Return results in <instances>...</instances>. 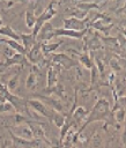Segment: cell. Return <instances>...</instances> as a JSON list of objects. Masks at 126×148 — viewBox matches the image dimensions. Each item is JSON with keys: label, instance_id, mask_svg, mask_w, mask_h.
Here are the masks:
<instances>
[{"label": "cell", "instance_id": "cell-8", "mask_svg": "<svg viewBox=\"0 0 126 148\" xmlns=\"http://www.w3.org/2000/svg\"><path fill=\"white\" fill-rule=\"evenodd\" d=\"M30 130H31V133H32V138L34 139H38V140H43L44 142L49 143V141L46 140V136H45V130L43 128L42 124L38 123V121H31V120H28L25 123ZM50 145V143H49Z\"/></svg>", "mask_w": 126, "mask_h": 148}, {"label": "cell", "instance_id": "cell-23", "mask_svg": "<svg viewBox=\"0 0 126 148\" xmlns=\"http://www.w3.org/2000/svg\"><path fill=\"white\" fill-rule=\"evenodd\" d=\"M40 44H42V52L44 56H46V54H52L62 44V40L57 43H40Z\"/></svg>", "mask_w": 126, "mask_h": 148}, {"label": "cell", "instance_id": "cell-15", "mask_svg": "<svg viewBox=\"0 0 126 148\" xmlns=\"http://www.w3.org/2000/svg\"><path fill=\"white\" fill-rule=\"evenodd\" d=\"M0 42H1V43H5L7 46H9L10 49H13L16 53H20V54H23V56L27 54V52H25L23 45L20 44L18 42H16V40H13V39H9V38H2V37H0Z\"/></svg>", "mask_w": 126, "mask_h": 148}, {"label": "cell", "instance_id": "cell-17", "mask_svg": "<svg viewBox=\"0 0 126 148\" xmlns=\"http://www.w3.org/2000/svg\"><path fill=\"white\" fill-rule=\"evenodd\" d=\"M20 38L22 40V45L25 50V52H29L31 47L36 44V38L32 36V34H20Z\"/></svg>", "mask_w": 126, "mask_h": 148}, {"label": "cell", "instance_id": "cell-25", "mask_svg": "<svg viewBox=\"0 0 126 148\" xmlns=\"http://www.w3.org/2000/svg\"><path fill=\"white\" fill-rule=\"evenodd\" d=\"M18 79H20V74H15L14 76H12V77L7 81L6 88H7V90H8L9 92L13 94V91L17 88V86H18Z\"/></svg>", "mask_w": 126, "mask_h": 148}, {"label": "cell", "instance_id": "cell-28", "mask_svg": "<svg viewBox=\"0 0 126 148\" xmlns=\"http://www.w3.org/2000/svg\"><path fill=\"white\" fill-rule=\"evenodd\" d=\"M1 53H3V56L6 57V59H9V58H12L16 52H15L13 49H10L9 46H5V49H3V51H2Z\"/></svg>", "mask_w": 126, "mask_h": 148}, {"label": "cell", "instance_id": "cell-19", "mask_svg": "<svg viewBox=\"0 0 126 148\" xmlns=\"http://www.w3.org/2000/svg\"><path fill=\"white\" fill-rule=\"evenodd\" d=\"M77 56H79V61H80V64L83 65L86 68L90 69L91 66L94 65V62H92V60H91V58H90V56H89V51L83 46V53H77Z\"/></svg>", "mask_w": 126, "mask_h": 148}, {"label": "cell", "instance_id": "cell-20", "mask_svg": "<svg viewBox=\"0 0 126 148\" xmlns=\"http://www.w3.org/2000/svg\"><path fill=\"white\" fill-rule=\"evenodd\" d=\"M36 72H38V68H37V66H34V69H31L30 73L28 74V76H27L25 87L28 89H34L36 83H37V74H36Z\"/></svg>", "mask_w": 126, "mask_h": 148}, {"label": "cell", "instance_id": "cell-18", "mask_svg": "<svg viewBox=\"0 0 126 148\" xmlns=\"http://www.w3.org/2000/svg\"><path fill=\"white\" fill-rule=\"evenodd\" d=\"M46 83H47V89L50 88H53L54 86H57L58 83V72L57 69L52 66V67H49L47 69V77H46Z\"/></svg>", "mask_w": 126, "mask_h": 148}, {"label": "cell", "instance_id": "cell-22", "mask_svg": "<svg viewBox=\"0 0 126 148\" xmlns=\"http://www.w3.org/2000/svg\"><path fill=\"white\" fill-rule=\"evenodd\" d=\"M87 114H88V111H87L86 108H83V106H77V108L75 109V111H73V112L71 113V118H72L73 123H74V121H81V120H83V119L86 118Z\"/></svg>", "mask_w": 126, "mask_h": 148}, {"label": "cell", "instance_id": "cell-21", "mask_svg": "<svg viewBox=\"0 0 126 148\" xmlns=\"http://www.w3.org/2000/svg\"><path fill=\"white\" fill-rule=\"evenodd\" d=\"M103 3L104 2H84V1H82V2H77L75 5L76 6L75 8L88 13V10H90V9H98Z\"/></svg>", "mask_w": 126, "mask_h": 148}, {"label": "cell", "instance_id": "cell-7", "mask_svg": "<svg viewBox=\"0 0 126 148\" xmlns=\"http://www.w3.org/2000/svg\"><path fill=\"white\" fill-rule=\"evenodd\" d=\"M54 27L51 24V22H46L43 24L40 30L38 31L36 36V42L38 43H46L47 40L52 39L54 37Z\"/></svg>", "mask_w": 126, "mask_h": 148}, {"label": "cell", "instance_id": "cell-30", "mask_svg": "<svg viewBox=\"0 0 126 148\" xmlns=\"http://www.w3.org/2000/svg\"><path fill=\"white\" fill-rule=\"evenodd\" d=\"M0 54H1V50H0Z\"/></svg>", "mask_w": 126, "mask_h": 148}, {"label": "cell", "instance_id": "cell-11", "mask_svg": "<svg viewBox=\"0 0 126 148\" xmlns=\"http://www.w3.org/2000/svg\"><path fill=\"white\" fill-rule=\"evenodd\" d=\"M2 66V68H6V67H9V66H13V65H20L21 67H23L24 65H30L25 58V56L23 54H20V53H15L12 58L9 59H6V61H3V64H0Z\"/></svg>", "mask_w": 126, "mask_h": 148}, {"label": "cell", "instance_id": "cell-29", "mask_svg": "<svg viewBox=\"0 0 126 148\" xmlns=\"http://www.w3.org/2000/svg\"><path fill=\"white\" fill-rule=\"evenodd\" d=\"M110 66H111V68L113 69V71H120L121 69V66H120V64H119V61H118V59H116V58H112L111 60H110Z\"/></svg>", "mask_w": 126, "mask_h": 148}, {"label": "cell", "instance_id": "cell-1", "mask_svg": "<svg viewBox=\"0 0 126 148\" xmlns=\"http://www.w3.org/2000/svg\"><path fill=\"white\" fill-rule=\"evenodd\" d=\"M96 120H102V121H110V120H113V113L111 112L110 110V103L108 99L105 98H99L97 99V102L95 103V105L92 106L89 116L86 118V121L84 124L82 125L81 130L79 131V134L89 125L91 124L92 121H96Z\"/></svg>", "mask_w": 126, "mask_h": 148}, {"label": "cell", "instance_id": "cell-27", "mask_svg": "<svg viewBox=\"0 0 126 148\" xmlns=\"http://www.w3.org/2000/svg\"><path fill=\"white\" fill-rule=\"evenodd\" d=\"M9 111H14V108L12 106L10 103H8L6 101L0 104V113H5V112H9Z\"/></svg>", "mask_w": 126, "mask_h": 148}, {"label": "cell", "instance_id": "cell-3", "mask_svg": "<svg viewBox=\"0 0 126 148\" xmlns=\"http://www.w3.org/2000/svg\"><path fill=\"white\" fill-rule=\"evenodd\" d=\"M88 24H89V18L86 17L84 20H79L75 17H67L64 18V29H68V30H75V31H81V30H86L88 29Z\"/></svg>", "mask_w": 126, "mask_h": 148}, {"label": "cell", "instance_id": "cell-12", "mask_svg": "<svg viewBox=\"0 0 126 148\" xmlns=\"http://www.w3.org/2000/svg\"><path fill=\"white\" fill-rule=\"evenodd\" d=\"M14 130V133L16 136H20L22 139H25V140H32V133H31V130L30 127L27 125V124H22V125H17V126H14L13 127Z\"/></svg>", "mask_w": 126, "mask_h": 148}, {"label": "cell", "instance_id": "cell-14", "mask_svg": "<svg viewBox=\"0 0 126 148\" xmlns=\"http://www.w3.org/2000/svg\"><path fill=\"white\" fill-rule=\"evenodd\" d=\"M0 36H5V37H8L9 39H13V40H16L20 43L21 38H20V34H17L10 25H1L0 27Z\"/></svg>", "mask_w": 126, "mask_h": 148}, {"label": "cell", "instance_id": "cell-5", "mask_svg": "<svg viewBox=\"0 0 126 148\" xmlns=\"http://www.w3.org/2000/svg\"><path fill=\"white\" fill-rule=\"evenodd\" d=\"M25 58L30 65H34V66L39 65L42 62V60L44 59V54L42 52V44L36 42V44L31 47V50L29 52H27Z\"/></svg>", "mask_w": 126, "mask_h": 148}, {"label": "cell", "instance_id": "cell-13", "mask_svg": "<svg viewBox=\"0 0 126 148\" xmlns=\"http://www.w3.org/2000/svg\"><path fill=\"white\" fill-rule=\"evenodd\" d=\"M37 97H39L42 99V102H46L51 109L53 111H58V112H62V104L60 102V99H57V98H53L52 96H44V95H35Z\"/></svg>", "mask_w": 126, "mask_h": 148}, {"label": "cell", "instance_id": "cell-9", "mask_svg": "<svg viewBox=\"0 0 126 148\" xmlns=\"http://www.w3.org/2000/svg\"><path fill=\"white\" fill-rule=\"evenodd\" d=\"M87 30H81V31H75V30H68L64 28H55L54 29V37H69V38H76L81 39L84 37L87 34Z\"/></svg>", "mask_w": 126, "mask_h": 148}, {"label": "cell", "instance_id": "cell-6", "mask_svg": "<svg viewBox=\"0 0 126 148\" xmlns=\"http://www.w3.org/2000/svg\"><path fill=\"white\" fill-rule=\"evenodd\" d=\"M27 103H28V106H30L31 109H34V111H35L37 114H39L40 117L51 119L52 111H50V110L47 109V106H46L42 101L31 98V99H27Z\"/></svg>", "mask_w": 126, "mask_h": 148}, {"label": "cell", "instance_id": "cell-26", "mask_svg": "<svg viewBox=\"0 0 126 148\" xmlns=\"http://www.w3.org/2000/svg\"><path fill=\"white\" fill-rule=\"evenodd\" d=\"M112 113H113V118H114L118 123H121V121L124 120V118H125V111H124V108H119V109H117L116 111H113Z\"/></svg>", "mask_w": 126, "mask_h": 148}, {"label": "cell", "instance_id": "cell-24", "mask_svg": "<svg viewBox=\"0 0 126 148\" xmlns=\"http://www.w3.org/2000/svg\"><path fill=\"white\" fill-rule=\"evenodd\" d=\"M51 119L53 121V124L58 127V128H61L66 121V118L62 113L58 112V111H52V114H51Z\"/></svg>", "mask_w": 126, "mask_h": 148}, {"label": "cell", "instance_id": "cell-10", "mask_svg": "<svg viewBox=\"0 0 126 148\" xmlns=\"http://www.w3.org/2000/svg\"><path fill=\"white\" fill-rule=\"evenodd\" d=\"M36 6H37V2H29V7L25 9V13H24L25 25L29 29H32L36 22V14H35Z\"/></svg>", "mask_w": 126, "mask_h": 148}, {"label": "cell", "instance_id": "cell-2", "mask_svg": "<svg viewBox=\"0 0 126 148\" xmlns=\"http://www.w3.org/2000/svg\"><path fill=\"white\" fill-rule=\"evenodd\" d=\"M55 3H57V2H54V1L50 2V3L44 8V10H43L38 16H36V22H35V25H34L32 32H31L35 38H36L38 31L40 30V28L43 27V24L46 23V22H49V20H51V18L57 14V9L54 8V5H55Z\"/></svg>", "mask_w": 126, "mask_h": 148}, {"label": "cell", "instance_id": "cell-16", "mask_svg": "<svg viewBox=\"0 0 126 148\" xmlns=\"http://www.w3.org/2000/svg\"><path fill=\"white\" fill-rule=\"evenodd\" d=\"M10 136L13 140V148H32V140H25L20 136H16L10 132Z\"/></svg>", "mask_w": 126, "mask_h": 148}, {"label": "cell", "instance_id": "cell-4", "mask_svg": "<svg viewBox=\"0 0 126 148\" xmlns=\"http://www.w3.org/2000/svg\"><path fill=\"white\" fill-rule=\"evenodd\" d=\"M51 61L54 65H60L65 69H69L71 67H77V61L69 58L65 53H52L51 54Z\"/></svg>", "mask_w": 126, "mask_h": 148}]
</instances>
